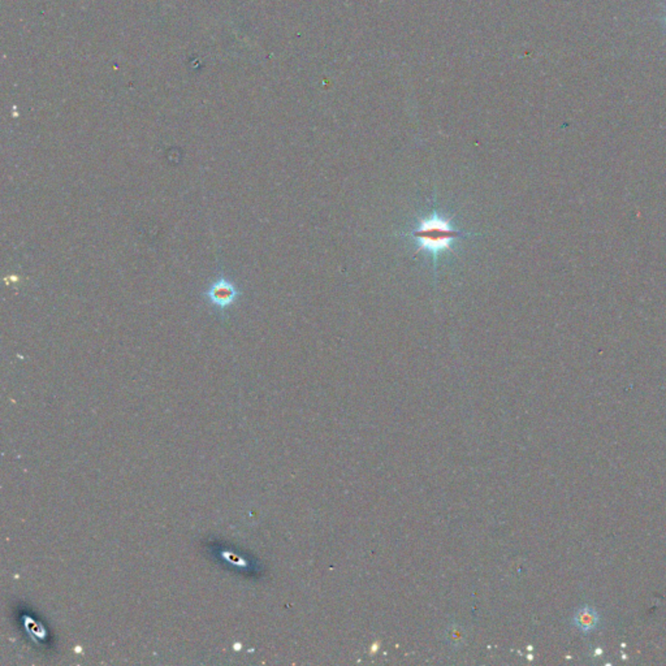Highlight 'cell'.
I'll return each instance as SVG.
<instances>
[{"instance_id":"obj_1","label":"cell","mask_w":666,"mask_h":666,"mask_svg":"<svg viewBox=\"0 0 666 666\" xmlns=\"http://www.w3.org/2000/svg\"><path fill=\"white\" fill-rule=\"evenodd\" d=\"M412 236L419 243L417 253L424 250L437 256L441 252L452 250V243L460 237H465V233L454 230L450 225L449 219L434 212L419 223L418 228L412 230Z\"/></svg>"},{"instance_id":"obj_2","label":"cell","mask_w":666,"mask_h":666,"mask_svg":"<svg viewBox=\"0 0 666 666\" xmlns=\"http://www.w3.org/2000/svg\"><path fill=\"white\" fill-rule=\"evenodd\" d=\"M240 294L241 291L232 280L220 275L218 279L210 284V287L203 293V297L210 306L221 313L237 302Z\"/></svg>"},{"instance_id":"obj_3","label":"cell","mask_w":666,"mask_h":666,"mask_svg":"<svg viewBox=\"0 0 666 666\" xmlns=\"http://www.w3.org/2000/svg\"><path fill=\"white\" fill-rule=\"evenodd\" d=\"M575 623L577 626L583 631H590L594 629L597 623V614L592 609L584 608L578 612L575 616Z\"/></svg>"}]
</instances>
